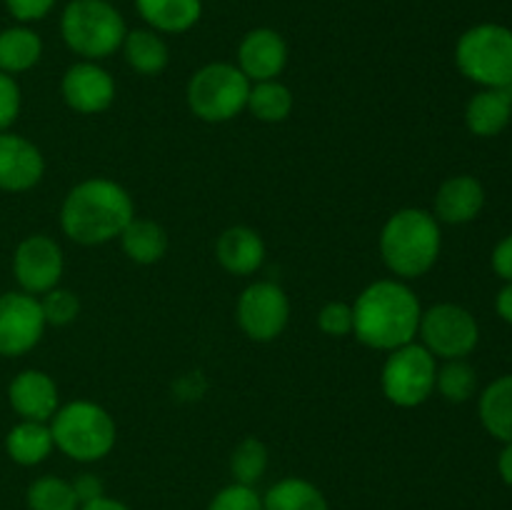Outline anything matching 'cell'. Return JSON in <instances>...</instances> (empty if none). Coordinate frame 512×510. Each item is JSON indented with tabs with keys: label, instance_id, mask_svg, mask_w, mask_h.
<instances>
[{
	"label": "cell",
	"instance_id": "cell-1",
	"mask_svg": "<svg viewBox=\"0 0 512 510\" xmlns=\"http://www.w3.org/2000/svg\"><path fill=\"white\" fill-rule=\"evenodd\" d=\"M420 300L400 280H375L353 305V335L373 350L403 348L420 328Z\"/></svg>",
	"mask_w": 512,
	"mask_h": 510
},
{
	"label": "cell",
	"instance_id": "cell-2",
	"mask_svg": "<svg viewBox=\"0 0 512 510\" xmlns=\"http://www.w3.org/2000/svg\"><path fill=\"white\" fill-rule=\"evenodd\" d=\"M135 205L128 190L108 178H88L75 185L60 208V228L78 245H103L120 238Z\"/></svg>",
	"mask_w": 512,
	"mask_h": 510
},
{
	"label": "cell",
	"instance_id": "cell-3",
	"mask_svg": "<svg viewBox=\"0 0 512 510\" xmlns=\"http://www.w3.org/2000/svg\"><path fill=\"white\" fill-rule=\"evenodd\" d=\"M440 225L423 208H400L385 220L380 230V258L398 278H420L438 263Z\"/></svg>",
	"mask_w": 512,
	"mask_h": 510
},
{
	"label": "cell",
	"instance_id": "cell-4",
	"mask_svg": "<svg viewBox=\"0 0 512 510\" xmlns=\"http://www.w3.org/2000/svg\"><path fill=\"white\" fill-rule=\"evenodd\" d=\"M60 35L83 60H103L123 48L128 25L108 0H70L60 15Z\"/></svg>",
	"mask_w": 512,
	"mask_h": 510
},
{
	"label": "cell",
	"instance_id": "cell-5",
	"mask_svg": "<svg viewBox=\"0 0 512 510\" xmlns=\"http://www.w3.org/2000/svg\"><path fill=\"white\" fill-rule=\"evenodd\" d=\"M50 433L55 448L78 463L105 458L118 438L113 415L93 400H73L55 410L50 418Z\"/></svg>",
	"mask_w": 512,
	"mask_h": 510
},
{
	"label": "cell",
	"instance_id": "cell-6",
	"mask_svg": "<svg viewBox=\"0 0 512 510\" xmlns=\"http://www.w3.org/2000/svg\"><path fill=\"white\" fill-rule=\"evenodd\" d=\"M460 73L483 88H508L512 83V30L500 23L473 25L455 45Z\"/></svg>",
	"mask_w": 512,
	"mask_h": 510
},
{
	"label": "cell",
	"instance_id": "cell-7",
	"mask_svg": "<svg viewBox=\"0 0 512 510\" xmlns=\"http://www.w3.org/2000/svg\"><path fill=\"white\" fill-rule=\"evenodd\" d=\"M250 80L233 63H208L195 70L185 88L190 113L203 123H228L248 108Z\"/></svg>",
	"mask_w": 512,
	"mask_h": 510
},
{
	"label": "cell",
	"instance_id": "cell-8",
	"mask_svg": "<svg viewBox=\"0 0 512 510\" xmlns=\"http://www.w3.org/2000/svg\"><path fill=\"white\" fill-rule=\"evenodd\" d=\"M438 365L435 355L425 345L408 343L390 350L380 373L385 398L398 408H418L433 395Z\"/></svg>",
	"mask_w": 512,
	"mask_h": 510
},
{
	"label": "cell",
	"instance_id": "cell-9",
	"mask_svg": "<svg viewBox=\"0 0 512 510\" xmlns=\"http://www.w3.org/2000/svg\"><path fill=\"white\" fill-rule=\"evenodd\" d=\"M418 335L423 345L443 360H460L475 350L480 340L478 320L470 310L455 303H438L423 310Z\"/></svg>",
	"mask_w": 512,
	"mask_h": 510
},
{
	"label": "cell",
	"instance_id": "cell-10",
	"mask_svg": "<svg viewBox=\"0 0 512 510\" xmlns=\"http://www.w3.org/2000/svg\"><path fill=\"white\" fill-rule=\"evenodd\" d=\"M235 318H238L240 330L250 340L270 343L288 328L290 300L280 285L270 283V280H258L240 293Z\"/></svg>",
	"mask_w": 512,
	"mask_h": 510
},
{
	"label": "cell",
	"instance_id": "cell-11",
	"mask_svg": "<svg viewBox=\"0 0 512 510\" xmlns=\"http://www.w3.org/2000/svg\"><path fill=\"white\" fill-rule=\"evenodd\" d=\"M45 315L35 295L3 293L0 295V355L18 358L33 350L45 333Z\"/></svg>",
	"mask_w": 512,
	"mask_h": 510
},
{
	"label": "cell",
	"instance_id": "cell-12",
	"mask_svg": "<svg viewBox=\"0 0 512 510\" xmlns=\"http://www.w3.org/2000/svg\"><path fill=\"white\" fill-rule=\"evenodd\" d=\"M63 270V250L50 235H28L15 248L13 273L23 293L45 295L48 290L58 288Z\"/></svg>",
	"mask_w": 512,
	"mask_h": 510
},
{
	"label": "cell",
	"instance_id": "cell-13",
	"mask_svg": "<svg viewBox=\"0 0 512 510\" xmlns=\"http://www.w3.org/2000/svg\"><path fill=\"white\" fill-rule=\"evenodd\" d=\"M60 93L65 105L75 113L95 115L103 113L115 100V80L103 65L95 60H80L65 70L60 80Z\"/></svg>",
	"mask_w": 512,
	"mask_h": 510
},
{
	"label": "cell",
	"instance_id": "cell-14",
	"mask_svg": "<svg viewBox=\"0 0 512 510\" xmlns=\"http://www.w3.org/2000/svg\"><path fill=\"white\" fill-rule=\"evenodd\" d=\"M45 175V158L35 143L15 133H0V190L25 193Z\"/></svg>",
	"mask_w": 512,
	"mask_h": 510
},
{
	"label": "cell",
	"instance_id": "cell-15",
	"mask_svg": "<svg viewBox=\"0 0 512 510\" xmlns=\"http://www.w3.org/2000/svg\"><path fill=\"white\" fill-rule=\"evenodd\" d=\"M288 65V43L273 28H255L238 45V68L250 83L278 80Z\"/></svg>",
	"mask_w": 512,
	"mask_h": 510
},
{
	"label": "cell",
	"instance_id": "cell-16",
	"mask_svg": "<svg viewBox=\"0 0 512 510\" xmlns=\"http://www.w3.org/2000/svg\"><path fill=\"white\" fill-rule=\"evenodd\" d=\"M10 408L20 415V420H38L48 423L60 408L58 385L43 370H23L8 385Z\"/></svg>",
	"mask_w": 512,
	"mask_h": 510
},
{
	"label": "cell",
	"instance_id": "cell-17",
	"mask_svg": "<svg viewBox=\"0 0 512 510\" xmlns=\"http://www.w3.org/2000/svg\"><path fill=\"white\" fill-rule=\"evenodd\" d=\"M485 205V188L473 175H453L435 193V220L448 225L470 223Z\"/></svg>",
	"mask_w": 512,
	"mask_h": 510
},
{
	"label": "cell",
	"instance_id": "cell-18",
	"mask_svg": "<svg viewBox=\"0 0 512 510\" xmlns=\"http://www.w3.org/2000/svg\"><path fill=\"white\" fill-rule=\"evenodd\" d=\"M215 258L228 273L253 275L265 263V243L258 230L248 225H233L220 233L215 243Z\"/></svg>",
	"mask_w": 512,
	"mask_h": 510
},
{
	"label": "cell",
	"instance_id": "cell-19",
	"mask_svg": "<svg viewBox=\"0 0 512 510\" xmlns=\"http://www.w3.org/2000/svg\"><path fill=\"white\" fill-rule=\"evenodd\" d=\"M512 120V83L508 88H483L470 98L465 123L473 135L495 138Z\"/></svg>",
	"mask_w": 512,
	"mask_h": 510
},
{
	"label": "cell",
	"instance_id": "cell-20",
	"mask_svg": "<svg viewBox=\"0 0 512 510\" xmlns=\"http://www.w3.org/2000/svg\"><path fill=\"white\" fill-rule=\"evenodd\" d=\"M135 8L155 33H188L203 18V0H135Z\"/></svg>",
	"mask_w": 512,
	"mask_h": 510
},
{
	"label": "cell",
	"instance_id": "cell-21",
	"mask_svg": "<svg viewBox=\"0 0 512 510\" xmlns=\"http://www.w3.org/2000/svg\"><path fill=\"white\" fill-rule=\"evenodd\" d=\"M125 63L140 75H160L170 63V50L163 35L153 28L128 30L123 40Z\"/></svg>",
	"mask_w": 512,
	"mask_h": 510
},
{
	"label": "cell",
	"instance_id": "cell-22",
	"mask_svg": "<svg viewBox=\"0 0 512 510\" xmlns=\"http://www.w3.org/2000/svg\"><path fill=\"white\" fill-rule=\"evenodd\" d=\"M120 245H123V253L133 263L153 265L165 258L170 240L163 225L155 223V220L133 218L128 223V228L120 233Z\"/></svg>",
	"mask_w": 512,
	"mask_h": 510
},
{
	"label": "cell",
	"instance_id": "cell-23",
	"mask_svg": "<svg viewBox=\"0 0 512 510\" xmlns=\"http://www.w3.org/2000/svg\"><path fill=\"white\" fill-rule=\"evenodd\" d=\"M43 58V40L28 25L0 30V70L8 75L25 73Z\"/></svg>",
	"mask_w": 512,
	"mask_h": 510
},
{
	"label": "cell",
	"instance_id": "cell-24",
	"mask_svg": "<svg viewBox=\"0 0 512 510\" xmlns=\"http://www.w3.org/2000/svg\"><path fill=\"white\" fill-rule=\"evenodd\" d=\"M53 448L55 443L50 425L38 423V420H20L5 435V450H8L10 460H15L18 465L43 463L53 453Z\"/></svg>",
	"mask_w": 512,
	"mask_h": 510
},
{
	"label": "cell",
	"instance_id": "cell-25",
	"mask_svg": "<svg viewBox=\"0 0 512 510\" xmlns=\"http://www.w3.org/2000/svg\"><path fill=\"white\" fill-rule=\"evenodd\" d=\"M480 423L493 438L512 443V375L493 380L480 395Z\"/></svg>",
	"mask_w": 512,
	"mask_h": 510
},
{
	"label": "cell",
	"instance_id": "cell-26",
	"mask_svg": "<svg viewBox=\"0 0 512 510\" xmlns=\"http://www.w3.org/2000/svg\"><path fill=\"white\" fill-rule=\"evenodd\" d=\"M263 510H328V500L303 478H285L265 493Z\"/></svg>",
	"mask_w": 512,
	"mask_h": 510
},
{
	"label": "cell",
	"instance_id": "cell-27",
	"mask_svg": "<svg viewBox=\"0 0 512 510\" xmlns=\"http://www.w3.org/2000/svg\"><path fill=\"white\" fill-rule=\"evenodd\" d=\"M293 90L280 80H263L250 85L248 110L263 123H283L293 113Z\"/></svg>",
	"mask_w": 512,
	"mask_h": 510
},
{
	"label": "cell",
	"instance_id": "cell-28",
	"mask_svg": "<svg viewBox=\"0 0 512 510\" xmlns=\"http://www.w3.org/2000/svg\"><path fill=\"white\" fill-rule=\"evenodd\" d=\"M80 500L75 495L73 483L55 475H45L30 483L28 508L30 510H78Z\"/></svg>",
	"mask_w": 512,
	"mask_h": 510
},
{
	"label": "cell",
	"instance_id": "cell-29",
	"mask_svg": "<svg viewBox=\"0 0 512 510\" xmlns=\"http://www.w3.org/2000/svg\"><path fill=\"white\" fill-rule=\"evenodd\" d=\"M435 388L450 403H465V400H470L475 395L478 375H475V368L465 358L445 360L443 368H438Z\"/></svg>",
	"mask_w": 512,
	"mask_h": 510
},
{
	"label": "cell",
	"instance_id": "cell-30",
	"mask_svg": "<svg viewBox=\"0 0 512 510\" xmlns=\"http://www.w3.org/2000/svg\"><path fill=\"white\" fill-rule=\"evenodd\" d=\"M230 470H233L235 483L255 485L268 470V448L258 438H245L238 443L230 458Z\"/></svg>",
	"mask_w": 512,
	"mask_h": 510
},
{
	"label": "cell",
	"instance_id": "cell-31",
	"mask_svg": "<svg viewBox=\"0 0 512 510\" xmlns=\"http://www.w3.org/2000/svg\"><path fill=\"white\" fill-rule=\"evenodd\" d=\"M40 308H43L45 323L48 325H70L80 313V300L78 295L70 293L65 288H53L45 293V298L40 300Z\"/></svg>",
	"mask_w": 512,
	"mask_h": 510
},
{
	"label": "cell",
	"instance_id": "cell-32",
	"mask_svg": "<svg viewBox=\"0 0 512 510\" xmlns=\"http://www.w3.org/2000/svg\"><path fill=\"white\" fill-rule=\"evenodd\" d=\"M318 328L330 338L353 335V305L343 303V300L325 303L318 313Z\"/></svg>",
	"mask_w": 512,
	"mask_h": 510
},
{
	"label": "cell",
	"instance_id": "cell-33",
	"mask_svg": "<svg viewBox=\"0 0 512 510\" xmlns=\"http://www.w3.org/2000/svg\"><path fill=\"white\" fill-rule=\"evenodd\" d=\"M208 510H263V498L255 493L253 485L233 483L210 500Z\"/></svg>",
	"mask_w": 512,
	"mask_h": 510
},
{
	"label": "cell",
	"instance_id": "cell-34",
	"mask_svg": "<svg viewBox=\"0 0 512 510\" xmlns=\"http://www.w3.org/2000/svg\"><path fill=\"white\" fill-rule=\"evenodd\" d=\"M20 100H23L20 85L15 83L13 75L0 70V133H5L18 120Z\"/></svg>",
	"mask_w": 512,
	"mask_h": 510
},
{
	"label": "cell",
	"instance_id": "cell-35",
	"mask_svg": "<svg viewBox=\"0 0 512 510\" xmlns=\"http://www.w3.org/2000/svg\"><path fill=\"white\" fill-rule=\"evenodd\" d=\"M5 8L18 23H35L55 8V0H5Z\"/></svg>",
	"mask_w": 512,
	"mask_h": 510
},
{
	"label": "cell",
	"instance_id": "cell-36",
	"mask_svg": "<svg viewBox=\"0 0 512 510\" xmlns=\"http://www.w3.org/2000/svg\"><path fill=\"white\" fill-rule=\"evenodd\" d=\"M73 490H75V495H78L80 505L93 503V500L103 498V495H105L103 480H100L98 475H93V473L78 475V478L73 480Z\"/></svg>",
	"mask_w": 512,
	"mask_h": 510
},
{
	"label": "cell",
	"instance_id": "cell-37",
	"mask_svg": "<svg viewBox=\"0 0 512 510\" xmlns=\"http://www.w3.org/2000/svg\"><path fill=\"white\" fill-rule=\"evenodd\" d=\"M493 270L495 275L505 280V283H512V235L500 240L493 250Z\"/></svg>",
	"mask_w": 512,
	"mask_h": 510
},
{
	"label": "cell",
	"instance_id": "cell-38",
	"mask_svg": "<svg viewBox=\"0 0 512 510\" xmlns=\"http://www.w3.org/2000/svg\"><path fill=\"white\" fill-rule=\"evenodd\" d=\"M495 310H498V315L505 323L512 325V283L505 285L498 293V298H495Z\"/></svg>",
	"mask_w": 512,
	"mask_h": 510
},
{
	"label": "cell",
	"instance_id": "cell-39",
	"mask_svg": "<svg viewBox=\"0 0 512 510\" xmlns=\"http://www.w3.org/2000/svg\"><path fill=\"white\" fill-rule=\"evenodd\" d=\"M498 473L505 483L512 485V443H505V448L500 450L498 458Z\"/></svg>",
	"mask_w": 512,
	"mask_h": 510
},
{
	"label": "cell",
	"instance_id": "cell-40",
	"mask_svg": "<svg viewBox=\"0 0 512 510\" xmlns=\"http://www.w3.org/2000/svg\"><path fill=\"white\" fill-rule=\"evenodd\" d=\"M80 510H128V505H123L120 500H113V498H98L93 500V503H85Z\"/></svg>",
	"mask_w": 512,
	"mask_h": 510
}]
</instances>
